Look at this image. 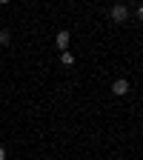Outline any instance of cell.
Segmentation results:
<instances>
[{
  "instance_id": "cell-3",
  "label": "cell",
  "mask_w": 143,
  "mask_h": 160,
  "mask_svg": "<svg viewBox=\"0 0 143 160\" xmlns=\"http://www.w3.org/2000/svg\"><path fill=\"white\" fill-rule=\"evenodd\" d=\"M54 43H57V49H60V52H66V46H69V32H66V29H63V32H57Z\"/></svg>"
},
{
  "instance_id": "cell-2",
  "label": "cell",
  "mask_w": 143,
  "mask_h": 160,
  "mask_svg": "<svg viewBox=\"0 0 143 160\" xmlns=\"http://www.w3.org/2000/svg\"><path fill=\"white\" fill-rule=\"evenodd\" d=\"M132 92V83L126 77H117L115 83H112V94H117V97H123V94H129Z\"/></svg>"
},
{
  "instance_id": "cell-6",
  "label": "cell",
  "mask_w": 143,
  "mask_h": 160,
  "mask_svg": "<svg viewBox=\"0 0 143 160\" xmlns=\"http://www.w3.org/2000/svg\"><path fill=\"white\" fill-rule=\"evenodd\" d=\"M137 20H140V23H143V6L137 9Z\"/></svg>"
},
{
  "instance_id": "cell-4",
  "label": "cell",
  "mask_w": 143,
  "mask_h": 160,
  "mask_svg": "<svg viewBox=\"0 0 143 160\" xmlns=\"http://www.w3.org/2000/svg\"><path fill=\"white\" fill-rule=\"evenodd\" d=\"M60 63L63 66H74V54L72 52H60Z\"/></svg>"
},
{
  "instance_id": "cell-8",
  "label": "cell",
  "mask_w": 143,
  "mask_h": 160,
  "mask_svg": "<svg viewBox=\"0 0 143 160\" xmlns=\"http://www.w3.org/2000/svg\"><path fill=\"white\" fill-rule=\"evenodd\" d=\"M9 3H12V0H0V6H9Z\"/></svg>"
},
{
  "instance_id": "cell-1",
  "label": "cell",
  "mask_w": 143,
  "mask_h": 160,
  "mask_svg": "<svg viewBox=\"0 0 143 160\" xmlns=\"http://www.w3.org/2000/svg\"><path fill=\"white\" fill-rule=\"evenodd\" d=\"M109 17H112V23H126L129 20V6L126 3H115L109 9Z\"/></svg>"
},
{
  "instance_id": "cell-7",
  "label": "cell",
  "mask_w": 143,
  "mask_h": 160,
  "mask_svg": "<svg viewBox=\"0 0 143 160\" xmlns=\"http://www.w3.org/2000/svg\"><path fill=\"white\" fill-rule=\"evenodd\" d=\"M0 160H6V149L3 146H0Z\"/></svg>"
},
{
  "instance_id": "cell-5",
  "label": "cell",
  "mask_w": 143,
  "mask_h": 160,
  "mask_svg": "<svg viewBox=\"0 0 143 160\" xmlns=\"http://www.w3.org/2000/svg\"><path fill=\"white\" fill-rule=\"evenodd\" d=\"M9 40H12V32L9 29H0V46H9Z\"/></svg>"
}]
</instances>
